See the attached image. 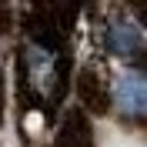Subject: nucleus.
Here are the masks:
<instances>
[{
	"label": "nucleus",
	"instance_id": "1",
	"mask_svg": "<svg viewBox=\"0 0 147 147\" xmlns=\"http://www.w3.org/2000/svg\"><path fill=\"white\" fill-rule=\"evenodd\" d=\"M114 107L120 117L137 120L147 110V77L140 70H124L114 77Z\"/></svg>",
	"mask_w": 147,
	"mask_h": 147
},
{
	"label": "nucleus",
	"instance_id": "3",
	"mask_svg": "<svg viewBox=\"0 0 147 147\" xmlns=\"http://www.w3.org/2000/svg\"><path fill=\"white\" fill-rule=\"evenodd\" d=\"M24 64H27V77L37 87H50L57 77V54L54 47H47L44 40H30L27 54H24Z\"/></svg>",
	"mask_w": 147,
	"mask_h": 147
},
{
	"label": "nucleus",
	"instance_id": "2",
	"mask_svg": "<svg viewBox=\"0 0 147 147\" xmlns=\"http://www.w3.org/2000/svg\"><path fill=\"white\" fill-rule=\"evenodd\" d=\"M104 47L114 57H137L144 50V30L134 20H114L104 30Z\"/></svg>",
	"mask_w": 147,
	"mask_h": 147
}]
</instances>
